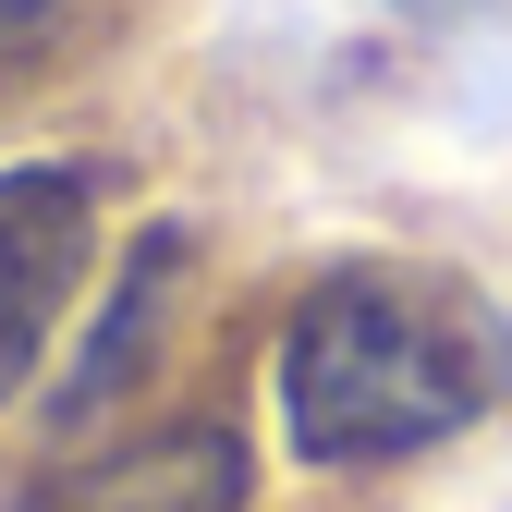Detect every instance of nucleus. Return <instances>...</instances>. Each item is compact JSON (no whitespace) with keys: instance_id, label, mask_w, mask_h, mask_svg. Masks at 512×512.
Masks as SVG:
<instances>
[{"instance_id":"obj_4","label":"nucleus","mask_w":512,"mask_h":512,"mask_svg":"<svg viewBox=\"0 0 512 512\" xmlns=\"http://www.w3.org/2000/svg\"><path fill=\"white\" fill-rule=\"evenodd\" d=\"M171 269H183V232L159 220V232H147L135 256H122V281H110V317H98L86 366L61 378V415H74V427H86V415H98V403L122 391V378H135V354H147V317H159V281H171Z\"/></svg>"},{"instance_id":"obj_5","label":"nucleus","mask_w":512,"mask_h":512,"mask_svg":"<svg viewBox=\"0 0 512 512\" xmlns=\"http://www.w3.org/2000/svg\"><path fill=\"white\" fill-rule=\"evenodd\" d=\"M391 13H427V25H464V13H488V0H391Z\"/></svg>"},{"instance_id":"obj_3","label":"nucleus","mask_w":512,"mask_h":512,"mask_svg":"<svg viewBox=\"0 0 512 512\" xmlns=\"http://www.w3.org/2000/svg\"><path fill=\"white\" fill-rule=\"evenodd\" d=\"M49 500H61V512H244V439H232L220 415L147 427V439H122L110 464L61 476Z\"/></svg>"},{"instance_id":"obj_2","label":"nucleus","mask_w":512,"mask_h":512,"mask_svg":"<svg viewBox=\"0 0 512 512\" xmlns=\"http://www.w3.org/2000/svg\"><path fill=\"white\" fill-rule=\"evenodd\" d=\"M86 256H98V171L86 159H13L0 171V415L37 391Z\"/></svg>"},{"instance_id":"obj_1","label":"nucleus","mask_w":512,"mask_h":512,"mask_svg":"<svg viewBox=\"0 0 512 512\" xmlns=\"http://www.w3.org/2000/svg\"><path fill=\"white\" fill-rule=\"evenodd\" d=\"M500 317L439 281V269H391V256H354V269L305 281L281 317V439L305 476H378L403 452H439L500 403Z\"/></svg>"},{"instance_id":"obj_6","label":"nucleus","mask_w":512,"mask_h":512,"mask_svg":"<svg viewBox=\"0 0 512 512\" xmlns=\"http://www.w3.org/2000/svg\"><path fill=\"white\" fill-rule=\"evenodd\" d=\"M37 13H49V0H0V37H13V25H37Z\"/></svg>"}]
</instances>
